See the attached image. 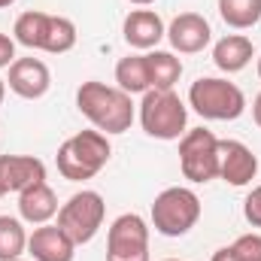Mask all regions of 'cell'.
<instances>
[{"label": "cell", "mask_w": 261, "mask_h": 261, "mask_svg": "<svg viewBox=\"0 0 261 261\" xmlns=\"http://www.w3.org/2000/svg\"><path fill=\"white\" fill-rule=\"evenodd\" d=\"M28 249L24 225L12 216H0V261H15Z\"/></svg>", "instance_id": "21"}, {"label": "cell", "mask_w": 261, "mask_h": 261, "mask_svg": "<svg viewBox=\"0 0 261 261\" xmlns=\"http://www.w3.org/2000/svg\"><path fill=\"white\" fill-rule=\"evenodd\" d=\"M107 261H149V225L143 216L125 213L110 225Z\"/></svg>", "instance_id": "9"}, {"label": "cell", "mask_w": 261, "mask_h": 261, "mask_svg": "<svg viewBox=\"0 0 261 261\" xmlns=\"http://www.w3.org/2000/svg\"><path fill=\"white\" fill-rule=\"evenodd\" d=\"M15 261H21V258H15Z\"/></svg>", "instance_id": "31"}, {"label": "cell", "mask_w": 261, "mask_h": 261, "mask_svg": "<svg viewBox=\"0 0 261 261\" xmlns=\"http://www.w3.org/2000/svg\"><path fill=\"white\" fill-rule=\"evenodd\" d=\"M122 34H125V43L130 49H140V52L155 49L167 37L161 15L152 12V9H134V12H128V18L122 24Z\"/></svg>", "instance_id": "15"}, {"label": "cell", "mask_w": 261, "mask_h": 261, "mask_svg": "<svg viewBox=\"0 0 261 261\" xmlns=\"http://www.w3.org/2000/svg\"><path fill=\"white\" fill-rule=\"evenodd\" d=\"M76 107L100 134H125L134 125L130 94L103 82H82L76 91Z\"/></svg>", "instance_id": "1"}, {"label": "cell", "mask_w": 261, "mask_h": 261, "mask_svg": "<svg viewBox=\"0 0 261 261\" xmlns=\"http://www.w3.org/2000/svg\"><path fill=\"white\" fill-rule=\"evenodd\" d=\"M103 216H107L103 197L97 195V192H91V189H82V192H76L58 210V228L64 231L76 246H82V243L94 240V234L103 225Z\"/></svg>", "instance_id": "7"}, {"label": "cell", "mask_w": 261, "mask_h": 261, "mask_svg": "<svg viewBox=\"0 0 261 261\" xmlns=\"http://www.w3.org/2000/svg\"><path fill=\"white\" fill-rule=\"evenodd\" d=\"M252 119H255V125L261 128V91L255 94V100H252Z\"/></svg>", "instance_id": "25"}, {"label": "cell", "mask_w": 261, "mask_h": 261, "mask_svg": "<svg viewBox=\"0 0 261 261\" xmlns=\"http://www.w3.org/2000/svg\"><path fill=\"white\" fill-rule=\"evenodd\" d=\"M9 88L24 100H40L52 88V73L40 58H15L9 64Z\"/></svg>", "instance_id": "11"}, {"label": "cell", "mask_w": 261, "mask_h": 261, "mask_svg": "<svg viewBox=\"0 0 261 261\" xmlns=\"http://www.w3.org/2000/svg\"><path fill=\"white\" fill-rule=\"evenodd\" d=\"M179 167L192 182H210L219 176V137L206 128L186 130L179 140Z\"/></svg>", "instance_id": "8"}, {"label": "cell", "mask_w": 261, "mask_h": 261, "mask_svg": "<svg viewBox=\"0 0 261 261\" xmlns=\"http://www.w3.org/2000/svg\"><path fill=\"white\" fill-rule=\"evenodd\" d=\"M28 252L34 255V261H73L76 243L58 225L46 222V225L34 228V234L28 237Z\"/></svg>", "instance_id": "14"}, {"label": "cell", "mask_w": 261, "mask_h": 261, "mask_svg": "<svg viewBox=\"0 0 261 261\" xmlns=\"http://www.w3.org/2000/svg\"><path fill=\"white\" fill-rule=\"evenodd\" d=\"M3 94H6V82L0 79V103H3Z\"/></svg>", "instance_id": "27"}, {"label": "cell", "mask_w": 261, "mask_h": 261, "mask_svg": "<svg viewBox=\"0 0 261 261\" xmlns=\"http://www.w3.org/2000/svg\"><path fill=\"white\" fill-rule=\"evenodd\" d=\"M110 155H113V146H110L107 134H100V130H79V134H73L70 140H64L58 146L55 164H58V173L64 179L85 182V179H94L107 167Z\"/></svg>", "instance_id": "2"}, {"label": "cell", "mask_w": 261, "mask_h": 261, "mask_svg": "<svg viewBox=\"0 0 261 261\" xmlns=\"http://www.w3.org/2000/svg\"><path fill=\"white\" fill-rule=\"evenodd\" d=\"M210 261H261V234H243L231 246L213 252Z\"/></svg>", "instance_id": "22"}, {"label": "cell", "mask_w": 261, "mask_h": 261, "mask_svg": "<svg viewBox=\"0 0 261 261\" xmlns=\"http://www.w3.org/2000/svg\"><path fill=\"white\" fill-rule=\"evenodd\" d=\"M243 216H246V222L252 225V228H258L261 231V186H255L246 200H243Z\"/></svg>", "instance_id": "23"}, {"label": "cell", "mask_w": 261, "mask_h": 261, "mask_svg": "<svg viewBox=\"0 0 261 261\" xmlns=\"http://www.w3.org/2000/svg\"><path fill=\"white\" fill-rule=\"evenodd\" d=\"M9 3H15V0H0V9H3V6H9Z\"/></svg>", "instance_id": "28"}, {"label": "cell", "mask_w": 261, "mask_h": 261, "mask_svg": "<svg viewBox=\"0 0 261 261\" xmlns=\"http://www.w3.org/2000/svg\"><path fill=\"white\" fill-rule=\"evenodd\" d=\"M164 261H179V258H164Z\"/></svg>", "instance_id": "30"}, {"label": "cell", "mask_w": 261, "mask_h": 261, "mask_svg": "<svg viewBox=\"0 0 261 261\" xmlns=\"http://www.w3.org/2000/svg\"><path fill=\"white\" fill-rule=\"evenodd\" d=\"M219 15L228 28L246 31L261 21V0H219Z\"/></svg>", "instance_id": "20"}, {"label": "cell", "mask_w": 261, "mask_h": 261, "mask_svg": "<svg viewBox=\"0 0 261 261\" xmlns=\"http://www.w3.org/2000/svg\"><path fill=\"white\" fill-rule=\"evenodd\" d=\"M46 179V164L34 155H0V197Z\"/></svg>", "instance_id": "12"}, {"label": "cell", "mask_w": 261, "mask_h": 261, "mask_svg": "<svg viewBox=\"0 0 261 261\" xmlns=\"http://www.w3.org/2000/svg\"><path fill=\"white\" fill-rule=\"evenodd\" d=\"M197 219H200V197L186 186L164 189L152 203V225L164 237L189 234L197 225Z\"/></svg>", "instance_id": "6"}, {"label": "cell", "mask_w": 261, "mask_h": 261, "mask_svg": "<svg viewBox=\"0 0 261 261\" xmlns=\"http://www.w3.org/2000/svg\"><path fill=\"white\" fill-rule=\"evenodd\" d=\"M12 34H15V43L49 52V55H64L76 46V24L64 15H49L40 9L21 12L15 18Z\"/></svg>", "instance_id": "3"}, {"label": "cell", "mask_w": 261, "mask_h": 261, "mask_svg": "<svg viewBox=\"0 0 261 261\" xmlns=\"http://www.w3.org/2000/svg\"><path fill=\"white\" fill-rule=\"evenodd\" d=\"M130 3H137V6H149V3H155V0H130Z\"/></svg>", "instance_id": "26"}, {"label": "cell", "mask_w": 261, "mask_h": 261, "mask_svg": "<svg viewBox=\"0 0 261 261\" xmlns=\"http://www.w3.org/2000/svg\"><path fill=\"white\" fill-rule=\"evenodd\" d=\"M146 67H149V82L158 91H170L179 82V76H182V61L173 52H158V49L149 52L146 55Z\"/></svg>", "instance_id": "18"}, {"label": "cell", "mask_w": 261, "mask_h": 261, "mask_svg": "<svg viewBox=\"0 0 261 261\" xmlns=\"http://www.w3.org/2000/svg\"><path fill=\"white\" fill-rule=\"evenodd\" d=\"M15 61V40H9L6 34H0V70Z\"/></svg>", "instance_id": "24"}, {"label": "cell", "mask_w": 261, "mask_h": 261, "mask_svg": "<svg viewBox=\"0 0 261 261\" xmlns=\"http://www.w3.org/2000/svg\"><path fill=\"white\" fill-rule=\"evenodd\" d=\"M210 37H213L210 21H206L203 15H197V12H182V15H176V18L170 21V28H167L170 46H173L176 52H182V55L203 52V49L210 46Z\"/></svg>", "instance_id": "13"}, {"label": "cell", "mask_w": 261, "mask_h": 261, "mask_svg": "<svg viewBox=\"0 0 261 261\" xmlns=\"http://www.w3.org/2000/svg\"><path fill=\"white\" fill-rule=\"evenodd\" d=\"M213 61L225 73H240L243 67L252 61V40L243 34H228L216 43L213 49Z\"/></svg>", "instance_id": "17"}, {"label": "cell", "mask_w": 261, "mask_h": 261, "mask_svg": "<svg viewBox=\"0 0 261 261\" xmlns=\"http://www.w3.org/2000/svg\"><path fill=\"white\" fill-rule=\"evenodd\" d=\"M258 173L255 152L240 140H219V176L228 186H249Z\"/></svg>", "instance_id": "10"}, {"label": "cell", "mask_w": 261, "mask_h": 261, "mask_svg": "<svg viewBox=\"0 0 261 261\" xmlns=\"http://www.w3.org/2000/svg\"><path fill=\"white\" fill-rule=\"evenodd\" d=\"M258 76H261V58H258Z\"/></svg>", "instance_id": "29"}, {"label": "cell", "mask_w": 261, "mask_h": 261, "mask_svg": "<svg viewBox=\"0 0 261 261\" xmlns=\"http://www.w3.org/2000/svg\"><path fill=\"white\" fill-rule=\"evenodd\" d=\"M189 103L200 119L210 122H234L243 116L246 110V94L228 82V79H216V76H200L189 88Z\"/></svg>", "instance_id": "4"}, {"label": "cell", "mask_w": 261, "mask_h": 261, "mask_svg": "<svg viewBox=\"0 0 261 261\" xmlns=\"http://www.w3.org/2000/svg\"><path fill=\"white\" fill-rule=\"evenodd\" d=\"M116 82L122 91L128 94H146L152 88L149 82V67H146V55H128L116 64Z\"/></svg>", "instance_id": "19"}, {"label": "cell", "mask_w": 261, "mask_h": 261, "mask_svg": "<svg viewBox=\"0 0 261 261\" xmlns=\"http://www.w3.org/2000/svg\"><path fill=\"white\" fill-rule=\"evenodd\" d=\"M186 122H189V110L179 100V94H173V88L170 91L149 88L143 94L140 125L149 137H155V140H179L186 134Z\"/></svg>", "instance_id": "5"}, {"label": "cell", "mask_w": 261, "mask_h": 261, "mask_svg": "<svg viewBox=\"0 0 261 261\" xmlns=\"http://www.w3.org/2000/svg\"><path fill=\"white\" fill-rule=\"evenodd\" d=\"M58 210H61L58 206V197L46 186V179L43 182H34V186H28V189L18 192V213L31 225H46Z\"/></svg>", "instance_id": "16"}]
</instances>
